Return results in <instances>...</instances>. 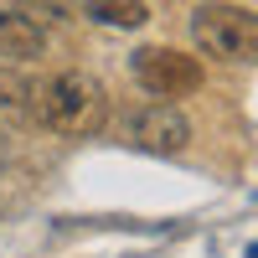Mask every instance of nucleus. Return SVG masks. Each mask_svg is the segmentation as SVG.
Wrapping results in <instances>:
<instances>
[{
  "instance_id": "nucleus-1",
  "label": "nucleus",
  "mask_w": 258,
  "mask_h": 258,
  "mask_svg": "<svg viewBox=\"0 0 258 258\" xmlns=\"http://www.w3.org/2000/svg\"><path fill=\"white\" fill-rule=\"evenodd\" d=\"M31 114L52 129V135H98L103 119H109V98L88 73H57L52 83L31 88Z\"/></svg>"
},
{
  "instance_id": "nucleus-2",
  "label": "nucleus",
  "mask_w": 258,
  "mask_h": 258,
  "mask_svg": "<svg viewBox=\"0 0 258 258\" xmlns=\"http://www.w3.org/2000/svg\"><path fill=\"white\" fill-rule=\"evenodd\" d=\"M191 41L222 62H258V11L227 6V0L197 6L191 11Z\"/></svg>"
},
{
  "instance_id": "nucleus-3",
  "label": "nucleus",
  "mask_w": 258,
  "mask_h": 258,
  "mask_svg": "<svg viewBox=\"0 0 258 258\" xmlns=\"http://www.w3.org/2000/svg\"><path fill=\"white\" fill-rule=\"evenodd\" d=\"M129 68H135V83L150 98H160V103L191 98L202 88V62L186 57V52H176V47H140Z\"/></svg>"
},
{
  "instance_id": "nucleus-4",
  "label": "nucleus",
  "mask_w": 258,
  "mask_h": 258,
  "mask_svg": "<svg viewBox=\"0 0 258 258\" xmlns=\"http://www.w3.org/2000/svg\"><path fill=\"white\" fill-rule=\"evenodd\" d=\"M129 140L140 150H150V155H181L186 140H191V124L170 103H150V109H140L129 119Z\"/></svg>"
},
{
  "instance_id": "nucleus-5",
  "label": "nucleus",
  "mask_w": 258,
  "mask_h": 258,
  "mask_svg": "<svg viewBox=\"0 0 258 258\" xmlns=\"http://www.w3.org/2000/svg\"><path fill=\"white\" fill-rule=\"evenodd\" d=\"M41 47H47V31H41L31 16H21V11H0V57H6V62L41 57Z\"/></svg>"
},
{
  "instance_id": "nucleus-6",
  "label": "nucleus",
  "mask_w": 258,
  "mask_h": 258,
  "mask_svg": "<svg viewBox=\"0 0 258 258\" xmlns=\"http://www.w3.org/2000/svg\"><path fill=\"white\" fill-rule=\"evenodd\" d=\"M83 16L98 21V26H119V31H135L150 21L145 0H83Z\"/></svg>"
},
{
  "instance_id": "nucleus-7",
  "label": "nucleus",
  "mask_w": 258,
  "mask_h": 258,
  "mask_svg": "<svg viewBox=\"0 0 258 258\" xmlns=\"http://www.w3.org/2000/svg\"><path fill=\"white\" fill-rule=\"evenodd\" d=\"M31 114V88L21 78H11V73H0V129L6 124H21Z\"/></svg>"
},
{
  "instance_id": "nucleus-8",
  "label": "nucleus",
  "mask_w": 258,
  "mask_h": 258,
  "mask_svg": "<svg viewBox=\"0 0 258 258\" xmlns=\"http://www.w3.org/2000/svg\"><path fill=\"white\" fill-rule=\"evenodd\" d=\"M21 6V16H31L36 26L41 21H68L73 16V0H16Z\"/></svg>"
},
{
  "instance_id": "nucleus-9",
  "label": "nucleus",
  "mask_w": 258,
  "mask_h": 258,
  "mask_svg": "<svg viewBox=\"0 0 258 258\" xmlns=\"http://www.w3.org/2000/svg\"><path fill=\"white\" fill-rule=\"evenodd\" d=\"M248 258H258V243H253V248H248Z\"/></svg>"
}]
</instances>
